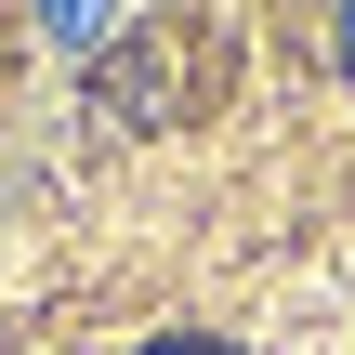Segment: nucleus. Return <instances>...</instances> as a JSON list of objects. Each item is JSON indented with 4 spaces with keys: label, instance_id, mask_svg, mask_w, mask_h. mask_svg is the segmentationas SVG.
<instances>
[{
    "label": "nucleus",
    "instance_id": "nucleus-2",
    "mask_svg": "<svg viewBox=\"0 0 355 355\" xmlns=\"http://www.w3.org/2000/svg\"><path fill=\"white\" fill-rule=\"evenodd\" d=\"M343 66H355V13H343Z\"/></svg>",
    "mask_w": 355,
    "mask_h": 355
},
{
    "label": "nucleus",
    "instance_id": "nucleus-1",
    "mask_svg": "<svg viewBox=\"0 0 355 355\" xmlns=\"http://www.w3.org/2000/svg\"><path fill=\"white\" fill-rule=\"evenodd\" d=\"M145 355H237V343H211V329H171V343H145Z\"/></svg>",
    "mask_w": 355,
    "mask_h": 355
}]
</instances>
